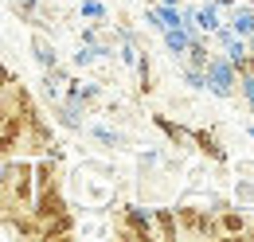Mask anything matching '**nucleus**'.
Returning a JSON list of instances; mask_svg holds the SVG:
<instances>
[{
	"mask_svg": "<svg viewBox=\"0 0 254 242\" xmlns=\"http://www.w3.org/2000/svg\"><path fill=\"white\" fill-rule=\"evenodd\" d=\"M211 4H215V8H219V12H227V8H235V4H239V0H211Z\"/></svg>",
	"mask_w": 254,
	"mask_h": 242,
	"instance_id": "obj_21",
	"label": "nucleus"
},
{
	"mask_svg": "<svg viewBox=\"0 0 254 242\" xmlns=\"http://www.w3.org/2000/svg\"><path fill=\"white\" fill-rule=\"evenodd\" d=\"M160 39H164V47H168V55H172V62H180V59H184V51H188L191 28H188V24H176V28H164V31H160Z\"/></svg>",
	"mask_w": 254,
	"mask_h": 242,
	"instance_id": "obj_12",
	"label": "nucleus"
},
{
	"mask_svg": "<svg viewBox=\"0 0 254 242\" xmlns=\"http://www.w3.org/2000/svg\"><path fill=\"white\" fill-rule=\"evenodd\" d=\"M247 137H251V141H254V125H247Z\"/></svg>",
	"mask_w": 254,
	"mask_h": 242,
	"instance_id": "obj_23",
	"label": "nucleus"
},
{
	"mask_svg": "<svg viewBox=\"0 0 254 242\" xmlns=\"http://www.w3.org/2000/svg\"><path fill=\"white\" fill-rule=\"evenodd\" d=\"M28 47H32V59L39 62L43 70L59 62V51H55V43H51V39H47L43 31H32V43H28Z\"/></svg>",
	"mask_w": 254,
	"mask_h": 242,
	"instance_id": "obj_13",
	"label": "nucleus"
},
{
	"mask_svg": "<svg viewBox=\"0 0 254 242\" xmlns=\"http://www.w3.org/2000/svg\"><path fill=\"white\" fill-rule=\"evenodd\" d=\"M235 86H239V74H235L231 59L223 51H211L203 62V90L223 98V102H235Z\"/></svg>",
	"mask_w": 254,
	"mask_h": 242,
	"instance_id": "obj_3",
	"label": "nucleus"
},
{
	"mask_svg": "<svg viewBox=\"0 0 254 242\" xmlns=\"http://www.w3.org/2000/svg\"><path fill=\"white\" fill-rule=\"evenodd\" d=\"M157 4H184V0H157Z\"/></svg>",
	"mask_w": 254,
	"mask_h": 242,
	"instance_id": "obj_22",
	"label": "nucleus"
},
{
	"mask_svg": "<svg viewBox=\"0 0 254 242\" xmlns=\"http://www.w3.org/2000/svg\"><path fill=\"white\" fill-rule=\"evenodd\" d=\"M70 62H74V70H82V66H94V51H90V47H86V43H78V51H74V55H70Z\"/></svg>",
	"mask_w": 254,
	"mask_h": 242,
	"instance_id": "obj_18",
	"label": "nucleus"
},
{
	"mask_svg": "<svg viewBox=\"0 0 254 242\" xmlns=\"http://www.w3.org/2000/svg\"><path fill=\"white\" fill-rule=\"evenodd\" d=\"M0 43H4V35H0Z\"/></svg>",
	"mask_w": 254,
	"mask_h": 242,
	"instance_id": "obj_24",
	"label": "nucleus"
},
{
	"mask_svg": "<svg viewBox=\"0 0 254 242\" xmlns=\"http://www.w3.org/2000/svg\"><path fill=\"white\" fill-rule=\"evenodd\" d=\"M74 235H78V211L74 207L39 223V242H59V239H74Z\"/></svg>",
	"mask_w": 254,
	"mask_h": 242,
	"instance_id": "obj_7",
	"label": "nucleus"
},
{
	"mask_svg": "<svg viewBox=\"0 0 254 242\" xmlns=\"http://www.w3.org/2000/svg\"><path fill=\"white\" fill-rule=\"evenodd\" d=\"M82 129L94 137L98 145H106V149H126V137H122V133H114L110 125H82Z\"/></svg>",
	"mask_w": 254,
	"mask_h": 242,
	"instance_id": "obj_15",
	"label": "nucleus"
},
{
	"mask_svg": "<svg viewBox=\"0 0 254 242\" xmlns=\"http://www.w3.org/2000/svg\"><path fill=\"white\" fill-rule=\"evenodd\" d=\"M16 78H20V74H16V70H8V62L0 59V86H8V82H16Z\"/></svg>",
	"mask_w": 254,
	"mask_h": 242,
	"instance_id": "obj_19",
	"label": "nucleus"
},
{
	"mask_svg": "<svg viewBox=\"0 0 254 242\" xmlns=\"http://www.w3.org/2000/svg\"><path fill=\"white\" fill-rule=\"evenodd\" d=\"M223 24L235 31V35H243V39H247V35L254 31V4H247V0H243V4L227 8V20H223Z\"/></svg>",
	"mask_w": 254,
	"mask_h": 242,
	"instance_id": "obj_11",
	"label": "nucleus"
},
{
	"mask_svg": "<svg viewBox=\"0 0 254 242\" xmlns=\"http://www.w3.org/2000/svg\"><path fill=\"white\" fill-rule=\"evenodd\" d=\"M28 211L39 219V223H47V219H55V215L70 211V195H66L63 183H47V187H35L32 203H28Z\"/></svg>",
	"mask_w": 254,
	"mask_h": 242,
	"instance_id": "obj_4",
	"label": "nucleus"
},
{
	"mask_svg": "<svg viewBox=\"0 0 254 242\" xmlns=\"http://www.w3.org/2000/svg\"><path fill=\"white\" fill-rule=\"evenodd\" d=\"M114 235H118V239H126V242H157L149 203H118V223H114Z\"/></svg>",
	"mask_w": 254,
	"mask_h": 242,
	"instance_id": "obj_2",
	"label": "nucleus"
},
{
	"mask_svg": "<svg viewBox=\"0 0 254 242\" xmlns=\"http://www.w3.org/2000/svg\"><path fill=\"white\" fill-rule=\"evenodd\" d=\"M235 176H254V160H235Z\"/></svg>",
	"mask_w": 254,
	"mask_h": 242,
	"instance_id": "obj_20",
	"label": "nucleus"
},
{
	"mask_svg": "<svg viewBox=\"0 0 254 242\" xmlns=\"http://www.w3.org/2000/svg\"><path fill=\"white\" fill-rule=\"evenodd\" d=\"M133 66H137V74H141V86H137V90L149 98L157 86H153V59H149V51H145V47H141V55H137V62H133Z\"/></svg>",
	"mask_w": 254,
	"mask_h": 242,
	"instance_id": "obj_16",
	"label": "nucleus"
},
{
	"mask_svg": "<svg viewBox=\"0 0 254 242\" xmlns=\"http://www.w3.org/2000/svg\"><path fill=\"white\" fill-rule=\"evenodd\" d=\"M172 211H176V227H180V239H219V223L215 211L207 207L203 195L184 191L172 199Z\"/></svg>",
	"mask_w": 254,
	"mask_h": 242,
	"instance_id": "obj_1",
	"label": "nucleus"
},
{
	"mask_svg": "<svg viewBox=\"0 0 254 242\" xmlns=\"http://www.w3.org/2000/svg\"><path fill=\"white\" fill-rule=\"evenodd\" d=\"M55 141V125H51V118H32L28 121V129H24V141H20V156H43L47 152V145Z\"/></svg>",
	"mask_w": 254,
	"mask_h": 242,
	"instance_id": "obj_5",
	"label": "nucleus"
},
{
	"mask_svg": "<svg viewBox=\"0 0 254 242\" xmlns=\"http://www.w3.org/2000/svg\"><path fill=\"white\" fill-rule=\"evenodd\" d=\"M153 125H157L160 133H164V141H168L172 149H180V152H191V129H188V125L172 121L168 114H153Z\"/></svg>",
	"mask_w": 254,
	"mask_h": 242,
	"instance_id": "obj_8",
	"label": "nucleus"
},
{
	"mask_svg": "<svg viewBox=\"0 0 254 242\" xmlns=\"http://www.w3.org/2000/svg\"><path fill=\"white\" fill-rule=\"evenodd\" d=\"M78 16L90 20V24H98V28H110V8H106L102 0H82V4H78Z\"/></svg>",
	"mask_w": 254,
	"mask_h": 242,
	"instance_id": "obj_14",
	"label": "nucleus"
},
{
	"mask_svg": "<svg viewBox=\"0 0 254 242\" xmlns=\"http://www.w3.org/2000/svg\"><path fill=\"white\" fill-rule=\"evenodd\" d=\"M39 94H43V102H59V98H63V86L43 70V78H39Z\"/></svg>",
	"mask_w": 254,
	"mask_h": 242,
	"instance_id": "obj_17",
	"label": "nucleus"
},
{
	"mask_svg": "<svg viewBox=\"0 0 254 242\" xmlns=\"http://www.w3.org/2000/svg\"><path fill=\"white\" fill-rule=\"evenodd\" d=\"M191 149L199 152L203 164H231V152L211 129H191Z\"/></svg>",
	"mask_w": 254,
	"mask_h": 242,
	"instance_id": "obj_6",
	"label": "nucleus"
},
{
	"mask_svg": "<svg viewBox=\"0 0 254 242\" xmlns=\"http://www.w3.org/2000/svg\"><path fill=\"white\" fill-rule=\"evenodd\" d=\"M149 211H153L157 242H176V239H180V227H176V211H172V203H149Z\"/></svg>",
	"mask_w": 254,
	"mask_h": 242,
	"instance_id": "obj_9",
	"label": "nucleus"
},
{
	"mask_svg": "<svg viewBox=\"0 0 254 242\" xmlns=\"http://www.w3.org/2000/svg\"><path fill=\"white\" fill-rule=\"evenodd\" d=\"M247 215L243 207H223V211H215V223H219V239H243V227H247Z\"/></svg>",
	"mask_w": 254,
	"mask_h": 242,
	"instance_id": "obj_10",
	"label": "nucleus"
}]
</instances>
